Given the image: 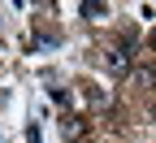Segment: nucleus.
Wrapping results in <instances>:
<instances>
[{"label":"nucleus","mask_w":156,"mask_h":143,"mask_svg":"<svg viewBox=\"0 0 156 143\" xmlns=\"http://www.w3.org/2000/svg\"><path fill=\"white\" fill-rule=\"evenodd\" d=\"M104 65H108L113 74H130V44L108 48V52H104Z\"/></svg>","instance_id":"f257e3e1"},{"label":"nucleus","mask_w":156,"mask_h":143,"mask_svg":"<svg viewBox=\"0 0 156 143\" xmlns=\"http://www.w3.org/2000/svg\"><path fill=\"white\" fill-rule=\"evenodd\" d=\"M61 134H65V143H83L87 139V121L83 117H65L61 121Z\"/></svg>","instance_id":"f03ea898"},{"label":"nucleus","mask_w":156,"mask_h":143,"mask_svg":"<svg viewBox=\"0 0 156 143\" xmlns=\"http://www.w3.org/2000/svg\"><path fill=\"white\" fill-rule=\"evenodd\" d=\"M134 78H139L143 87H156V74H152V70H134Z\"/></svg>","instance_id":"7ed1b4c3"},{"label":"nucleus","mask_w":156,"mask_h":143,"mask_svg":"<svg viewBox=\"0 0 156 143\" xmlns=\"http://www.w3.org/2000/svg\"><path fill=\"white\" fill-rule=\"evenodd\" d=\"M83 13H87V17H104L108 9H104V5H83Z\"/></svg>","instance_id":"20e7f679"},{"label":"nucleus","mask_w":156,"mask_h":143,"mask_svg":"<svg viewBox=\"0 0 156 143\" xmlns=\"http://www.w3.org/2000/svg\"><path fill=\"white\" fill-rule=\"evenodd\" d=\"M152 48H156V35H152Z\"/></svg>","instance_id":"39448f33"}]
</instances>
